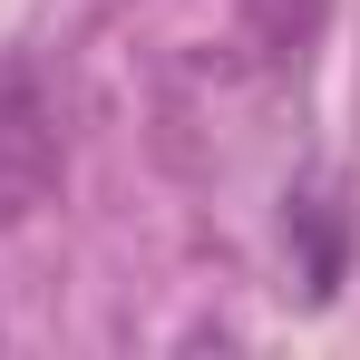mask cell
<instances>
[{
  "instance_id": "cell-2",
  "label": "cell",
  "mask_w": 360,
  "mask_h": 360,
  "mask_svg": "<svg viewBox=\"0 0 360 360\" xmlns=\"http://www.w3.org/2000/svg\"><path fill=\"white\" fill-rule=\"evenodd\" d=\"M263 20H253V39H263V59H302L311 39H321V10L331 0H253Z\"/></svg>"
},
{
  "instance_id": "cell-1",
  "label": "cell",
  "mask_w": 360,
  "mask_h": 360,
  "mask_svg": "<svg viewBox=\"0 0 360 360\" xmlns=\"http://www.w3.org/2000/svg\"><path fill=\"white\" fill-rule=\"evenodd\" d=\"M68 136H59V98L30 59L0 68V224H30L49 195H59Z\"/></svg>"
}]
</instances>
